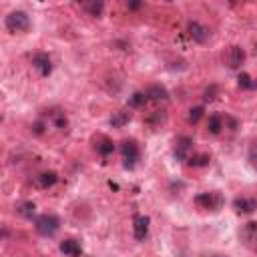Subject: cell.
Returning <instances> with one entry per match:
<instances>
[{
	"mask_svg": "<svg viewBox=\"0 0 257 257\" xmlns=\"http://www.w3.org/2000/svg\"><path fill=\"white\" fill-rule=\"evenodd\" d=\"M225 199L219 191H207V193H201V195L195 197V205L203 211H219L223 207Z\"/></svg>",
	"mask_w": 257,
	"mask_h": 257,
	"instance_id": "6da1fadb",
	"label": "cell"
},
{
	"mask_svg": "<svg viewBox=\"0 0 257 257\" xmlns=\"http://www.w3.org/2000/svg\"><path fill=\"white\" fill-rule=\"evenodd\" d=\"M121 155H123V165L125 169H135V165L141 159V151H139V145L137 141H123L121 145Z\"/></svg>",
	"mask_w": 257,
	"mask_h": 257,
	"instance_id": "7a4b0ae2",
	"label": "cell"
},
{
	"mask_svg": "<svg viewBox=\"0 0 257 257\" xmlns=\"http://www.w3.org/2000/svg\"><path fill=\"white\" fill-rule=\"evenodd\" d=\"M4 25H6V28H8L10 32H25V30L30 28V18H28V14L23 12V10H14V12H10V14L6 16Z\"/></svg>",
	"mask_w": 257,
	"mask_h": 257,
	"instance_id": "3957f363",
	"label": "cell"
},
{
	"mask_svg": "<svg viewBox=\"0 0 257 257\" xmlns=\"http://www.w3.org/2000/svg\"><path fill=\"white\" fill-rule=\"evenodd\" d=\"M36 231L40 235H45V237H51V235H54L60 227V221L56 215H52V213H45V215L36 217V223H34Z\"/></svg>",
	"mask_w": 257,
	"mask_h": 257,
	"instance_id": "277c9868",
	"label": "cell"
},
{
	"mask_svg": "<svg viewBox=\"0 0 257 257\" xmlns=\"http://www.w3.org/2000/svg\"><path fill=\"white\" fill-rule=\"evenodd\" d=\"M191 149H193V139L187 137V135L179 137V139L175 141V151H173L175 157H177V161H185V159H189Z\"/></svg>",
	"mask_w": 257,
	"mask_h": 257,
	"instance_id": "5b68a950",
	"label": "cell"
},
{
	"mask_svg": "<svg viewBox=\"0 0 257 257\" xmlns=\"http://www.w3.org/2000/svg\"><path fill=\"white\" fill-rule=\"evenodd\" d=\"M32 64H34V69H36L42 77H49V75L52 73V60H51V56H49L47 52H38V54H34Z\"/></svg>",
	"mask_w": 257,
	"mask_h": 257,
	"instance_id": "8992f818",
	"label": "cell"
},
{
	"mask_svg": "<svg viewBox=\"0 0 257 257\" xmlns=\"http://www.w3.org/2000/svg\"><path fill=\"white\" fill-rule=\"evenodd\" d=\"M149 217L147 215H137L133 219V233H135V239L137 241H145V237L149 235Z\"/></svg>",
	"mask_w": 257,
	"mask_h": 257,
	"instance_id": "52a82bcc",
	"label": "cell"
},
{
	"mask_svg": "<svg viewBox=\"0 0 257 257\" xmlns=\"http://www.w3.org/2000/svg\"><path fill=\"white\" fill-rule=\"evenodd\" d=\"M233 209L239 213V215H249L257 209V199H251V197H237L233 201Z\"/></svg>",
	"mask_w": 257,
	"mask_h": 257,
	"instance_id": "ba28073f",
	"label": "cell"
},
{
	"mask_svg": "<svg viewBox=\"0 0 257 257\" xmlns=\"http://www.w3.org/2000/svg\"><path fill=\"white\" fill-rule=\"evenodd\" d=\"M187 30H189V36L195 40V42H199V45L207 42V38H209V30H207L203 25H199V23H189Z\"/></svg>",
	"mask_w": 257,
	"mask_h": 257,
	"instance_id": "9c48e42d",
	"label": "cell"
},
{
	"mask_svg": "<svg viewBox=\"0 0 257 257\" xmlns=\"http://www.w3.org/2000/svg\"><path fill=\"white\" fill-rule=\"evenodd\" d=\"M245 60V51L241 47H231L229 49V56H227V64L229 69H239Z\"/></svg>",
	"mask_w": 257,
	"mask_h": 257,
	"instance_id": "30bf717a",
	"label": "cell"
},
{
	"mask_svg": "<svg viewBox=\"0 0 257 257\" xmlns=\"http://www.w3.org/2000/svg\"><path fill=\"white\" fill-rule=\"evenodd\" d=\"M243 239L247 245L253 247V251H257V221H249L245 227H243Z\"/></svg>",
	"mask_w": 257,
	"mask_h": 257,
	"instance_id": "8fae6325",
	"label": "cell"
},
{
	"mask_svg": "<svg viewBox=\"0 0 257 257\" xmlns=\"http://www.w3.org/2000/svg\"><path fill=\"white\" fill-rule=\"evenodd\" d=\"M60 251L64 255H69V257H78L82 253V247H80V243L77 239H64L60 243Z\"/></svg>",
	"mask_w": 257,
	"mask_h": 257,
	"instance_id": "7c38bea8",
	"label": "cell"
},
{
	"mask_svg": "<svg viewBox=\"0 0 257 257\" xmlns=\"http://www.w3.org/2000/svg\"><path fill=\"white\" fill-rule=\"evenodd\" d=\"M56 181H58L56 171H45V173H40V175L36 177V187H40V189H49V187H52Z\"/></svg>",
	"mask_w": 257,
	"mask_h": 257,
	"instance_id": "4fadbf2b",
	"label": "cell"
},
{
	"mask_svg": "<svg viewBox=\"0 0 257 257\" xmlns=\"http://www.w3.org/2000/svg\"><path fill=\"white\" fill-rule=\"evenodd\" d=\"M113 151H115V145H113V141H111V139L101 137V139L97 141V153H99V155H103V157H109Z\"/></svg>",
	"mask_w": 257,
	"mask_h": 257,
	"instance_id": "5bb4252c",
	"label": "cell"
},
{
	"mask_svg": "<svg viewBox=\"0 0 257 257\" xmlns=\"http://www.w3.org/2000/svg\"><path fill=\"white\" fill-rule=\"evenodd\" d=\"M80 8L87 14H91V16H101L104 4L101 2V0H91V2H80Z\"/></svg>",
	"mask_w": 257,
	"mask_h": 257,
	"instance_id": "9a60e30c",
	"label": "cell"
},
{
	"mask_svg": "<svg viewBox=\"0 0 257 257\" xmlns=\"http://www.w3.org/2000/svg\"><path fill=\"white\" fill-rule=\"evenodd\" d=\"M147 97L151 99V101H167V99H169V93H167L165 87H161V84H153V87H149Z\"/></svg>",
	"mask_w": 257,
	"mask_h": 257,
	"instance_id": "2e32d148",
	"label": "cell"
},
{
	"mask_svg": "<svg viewBox=\"0 0 257 257\" xmlns=\"http://www.w3.org/2000/svg\"><path fill=\"white\" fill-rule=\"evenodd\" d=\"M128 121H131V113H128V111H117V113H113V117H111V127L121 128V127H125Z\"/></svg>",
	"mask_w": 257,
	"mask_h": 257,
	"instance_id": "e0dca14e",
	"label": "cell"
},
{
	"mask_svg": "<svg viewBox=\"0 0 257 257\" xmlns=\"http://www.w3.org/2000/svg\"><path fill=\"white\" fill-rule=\"evenodd\" d=\"M221 128H223V117L219 115H211L209 121H207V131L211 135H219L221 133Z\"/></svg>",
	"mask_w": 257,
	"mask_h": 257,
	"instance_id": "ac0fdd59",
	"label": "cell"
},
{
	"mask_svg": "<svg viewBox=\"0 0 257 257\" xmlns=\"http://www.w3.org/2000/svg\"><path fill=\"white\" fill-rule=\"evenodd\" d=\"M16 211H18V215H23L26 219H32L34 211H36V205L32 201H25V203H18L16 205Z\"/></svg>",
	"mask_w": 257,
	"mask_h": 257,
	"instance_id": "d6986e66",
	"label": "cell"
},
{
	"mask_svg": "<svg viewBox=\"0 0 257 257\" xmlns=\"http://www.w3.org/2000/svg\"><path fill=\"white\" fill-rule=\"evenodd\" d=\"M237 84H239V89H243V91H253V89L257 87V82H255L247 73H239Z\"/></svg>",
	"mask_w": 257,
	"mask_h": 257,
	"instance_id": "ffe728a7",
	"label": "cell"
},
{
	"mask_svg": "<svg viewBox=\"0 0 257 257\" xmlns=\"http://www.w3.org/2000/svg\"><path fill=\"white\" fill-rule=\"evenodd\" d=\"M209 161H211V157H209L207 153H199V155H191V157L187 159V163H189L191 167H207V165H209Z\"/></svg>",
	"mask_w": 257,
	"mask_h": 257,
	"instance_id": "44dd1931",
	"label": "cell"
},
{
	"mask_svg": "<svg viewBox=\"0 0 257 257\" xmlns=\"http://www.w3.org/2000/svg\"><path fill=\"white\" fill-rule=\"evenodd\" d=\"M149 101V97H147V93H133L131 95V99H128V106H133V109H139V106H143L145 103Z\"/></svg>",
	"mask_w": 257,
	"mask_h": 257,
	"instance_id": "7402d4cb",
	"label": "cell"
},
{
	"mask_svg": "<svg viewBox=\"0 0 257 257\" xmlns=\"http://www.w3.org/2000/svg\"><path fill=\"white\" fill-rule=\"evenodd\" d=\"M51 117H52V121H54V125H56L58 128H67V117H64V113L54 111Z\"/></svg>",
	"mask_w": 257,
	"mask_h": 257,
	"instance_id": "603a6c76",
	"label": "cell"
},
{
	"mask_svg": "<svg viewBox=\"0 0 257 257\" xmlns=\"http://www.w3.org/2000/svg\"><path fill=\"white\" fill-rule=\"evenodd\" d=\"M201 117H203V106H193L189 111V123H199Z\"/></svg>",
	"mask_w": 257,
	"mask_h": 257,
	"instance_id": "cb8c5ba5",
	"label": "cell"
},
{
	"mask_svg": "<svg viewBox=\"0 0 257 257\" xmlns=\"http://www.w3.org/2000/svg\"><path fill=\"white\" fill-rule=\"evenodd\" d=\"M215 97H217V87H215V84H211V87L205 89V93H203V101L211 103V101H215Z\"/></svg>",
	"mask_w": 257,
	"mask_h": 257,
	"instance_id": "d4e9b609",
	"label": "cell"
},
{
	"mask_svg": "<svg viewBox=\"0 0 257 257\" xmlns=\"http://www.w3.org/2000/svg\"><path fill=\"white\" fill-rule=\"evenodd\" d=\"M249 161L253 165V169L257 171V143H253L251 149H249Z\"/></svg>",
	"mask_w": 257,
	"mask_h": 257,
	"instance_id": "484cf974",
	"label": "cell"
},
{
	"mask_svg": "<svg viewBox=\"0 0 257 257\" xmlns=\"http://www.w3.org/2000/svg\"><path fill=\"white\" fill-rule=\"evenodd\" d=\"M30 128H32L34 135H42V133H45V128H47V125H45V121H36Z\"/></svg>",
	"mask_w": 257,
	"mask_h": 257,
	"instance_id": "4316f807",
	"label": "cell"
},
{
	"mask_svg": "<svg viewBox=\"0 0 257 257\" xmlns=\"http://www.w3.org/2000/svg\"><path fill=\"white\" fill-rule=\"evenodd\" d=\"M127 8L137 10V8H141V2H127Z\"/></svg>",
	"mask_w": 257,
	"mask_h": 257,
	"instance_id": "83f0119b",
	"label": "cell"
},
{
	"mask_svg": "<svg viewBox=\"0 0 257 257\" xmlns=\"http://www.w3.org/2000/svg\"><path fill=\"white\" fill-rule=\"evenodd\" d=\"M211 257H223V255H211Z\"/></svg>",
	"mask_w": 257,
	"mask_h": 257,
	"instance_id": "f1b7e54d",
	"label": "cell"
}]
</instances>
